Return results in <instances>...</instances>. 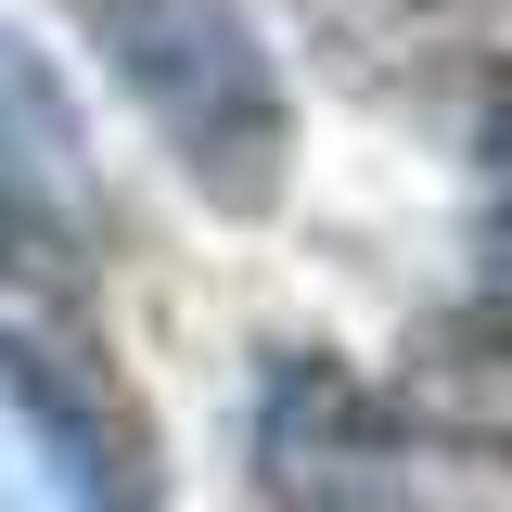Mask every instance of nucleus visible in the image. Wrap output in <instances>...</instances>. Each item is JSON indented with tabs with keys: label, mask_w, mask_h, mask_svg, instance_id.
Wrapping results in <instances>:
<instances>
[{
	"label": "nucleus",
	"mask_w": 512,
	"mask_h": 512,
	"mask_svg": "<svg viewBox=\"0 0 512 512\" xmlns=\"http://www.w3.org/2000/svg\"><path fill=\"white\" fill-rule=\"evenodd\" d=\"M436 474H474V461H448L410 410H384L333 346H282L269 359V397H256L269 512H436Z\"/></svg>",
	"instance_id": "7ed1b4c3"
},
{
	"label": "nucleus",
	"mask_w": 512,
	"mask_h": 512,
	"mask_svg": "<svg viewBox=\"0 0 512 512\" xmlns=\"http://www.w3.org/2000/svg\"><path fill=\"white\" fill-rule=\"evenodd\" d=\"M77 167V116H64V90H52V64L26 52L13 26H0V205H39V192Z\"/></svg>",
	"instance_id": "20e7f679"
},
{
	"label": "nucleus",
	"mask_w": 512,
	"mask_h": 512,
	"mask_svg": "<svg viewBox=\"0 0 512 512\" xmlns=\"http://www.w3.org/2000/svg\"><path fill=\"white\" fill-rule=\"evenodd\" d=\"M0 397L26 410L39 461L64 474L77 512H154L167 500V448L154 410L116 359V320L90 295V256L52 205H0Z\"/></svg>",
	"instance_id": "f257e3e1"
},
{
	"label": "nucleus",
	"mask_w": 512,
	"mask_h": 512,
	"mask_svg": "<svg viewBox=\"0 0 512 512\" xmlns=\"http://www.w3.org/2000/svg\"><path fill=\"white\" fill-rule=\"evenodd\" d=\"M77 26L116 52V77L141 90V116L167 128V154L192 167V192H205L218 218H256V205L282 192V141H295V116H282V64L256 52L244 13L90 0Z\"/></svg>",
	"instance_id": "f03ea898"
}]
</instances>
